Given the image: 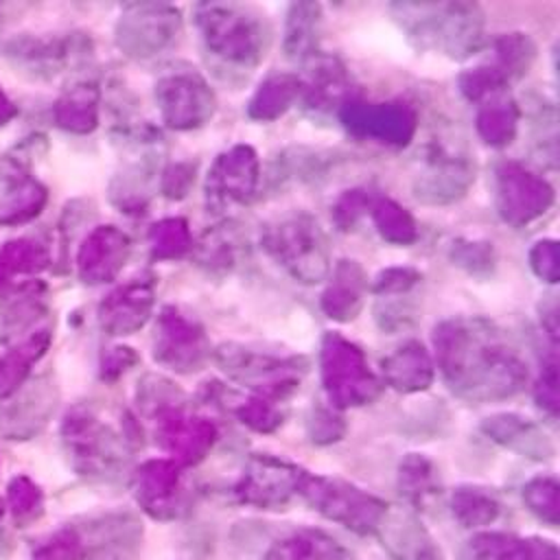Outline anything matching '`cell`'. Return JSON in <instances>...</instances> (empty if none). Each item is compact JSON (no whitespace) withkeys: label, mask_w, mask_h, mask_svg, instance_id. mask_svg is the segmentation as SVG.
Instances as JSON below:
<instances>
[{"label":"cell","mask_w":560,"mask_h":560,"mask_svg":"<svg viewBox=\"0 0 560 560\" xmlns=\"http://www.w3.org/2000/svg\"><path fill=\"white\" fill-rule=\"evenodd\" d=\"M153 98L162 122L175 131L203 127L217 109V96L212 88L199 72L190 68L162 74L155 83Z\"/></svg>","instance_id":"10"},{"label":"cell","mask_w":560,"mask_h":560,"mask_svg":"<svg viewBox=\"0 0 560 560\" xmlns=\"http://www.w3.org/2000/svg\"><path fill=\"white\" fill-rule=\"evenodd\" d=\"M131 252L129 236L114 225L94 228L77 252V273L85 284L114 280Z\"/></svg>","instance_id":"19"},{"label":"cell","mask_w":560,"mask_h":560,"mask_svg":"<svg viewBox=\"0 0 560 560\" xmlns=\"http://www.w3.org/2000/svg\"><path fill=\"white\" fill-rule=\"evenodd\" d=\"M55 122L70 133H90L98 125V88L79 83L68 88L52 107Z\"/></svg>","instance_id":"31"},{"label":"cell","mask_w":560,"mask_h":560,"mask_svg":"<svg viewBox=\"0 0 560 560\" xmlns=\"http://www.w3.org/2000/svg\"><path fill=\"white\" fill-rule=\"evenodd\" d=\"M453 265L462 267L470 276H490L494 271V249L488 241L457 238L448 252Z\"/></svg>","instance_id":"41"},{"label":"cell","mask_w":560,"mask_h":560,"mask_svg":"<svg viewBox=\"0 0 560 560\" xmlns=\"http://www.w3.org/2000/svg\"><path fill=\"white\" fill-rule=\"evenodd\" d=\"M173 396L158 405L160 435L164 444L186 462L199 459L214 440V427L201 418H186L171 405Z\"/></svg>","instance_id":"22"},{"label":"cell","mask_w":560,"mask_h":560,"mask_svg":"<svg viewBox=\"0 0 560 560\" xmlns=\"http://www.w3.org/2000/svg\"><path fill=\"white\" fill-rule=\"evenodd\" d=\"M322 7L317 2H293L287 11L282 50L287 59L304 63L319 52Z\"/></svg>","instance_id":"26"},{"label":"cell","mask_w":560,"mask_h":560,"mask_svg":"<svg viewBox=\"0 0 560 560\" xmlns=\"http://www.w3.org/2000/svg\"><path fill=\"white\" fill-rule=\"evenodd\" d=\"M149 245L153 260H173L192 252V236L188 223L179 217L162 219L149 230Z\"/></svg>","instance_id":"38"},{"label":"cell","mask_w":560,"mask_h":560,"mask_svg":"<svg viewBox=\"0 0 560 560\" xmlns=\"http://www.w3.org/2000/svg\"><path fill=\"white\" fill-rule=\"evenodd\" d=\"M212 359L228 378L256 389L271 402L293 394L308 368L304 357H278L243 343H221L212 350Z\"/></svg>","instance_id":"6"},{"label":"cell","mask_w":560,"mask_h":560,"mask_svg":"<svg viewBox=\"0 0 560 560\" xmlns=\"http://www.w3.org/2000/svg\"><path fill=\"white\" fill-rule=\"evenodd\" d=\"M50 254L44 243L33 238H18L0 249V291L7 289L18 276H33L48 267Z\"/></svg>","instance_id":"36"},{"label":"cell","mask_w":560,"mask_h":560,"mask_svg":"<svg viewBox=\"0 0 560 560\" xmlns=\"http://www.w3.org/2000/svg\"><path fill=\"white\" fill-rule=\"evenodd\" d=\"M383 378L396 392H422L433 381V361L422 343L407 341L381 361Z\"/></svg>","instance_id":"24"},{"label":"cell","mask_w":560,"mask_h":560,"mask_svg":"<svg viewBox=\"0 0 560 560\" xmlns=\"http://www.w3.org/2000/svg\"><path fill=\"white\" fill-rule=\"evenodd\" d=\"M46 287L42 282L28 280L13 289L11 298L2 306V326L7 332L15 335L28 326H33L37 319L46 313Z\"/></svg>","instance_id":"35"},{"label":"cell","mask_w":560,"mask_h":560,"mask_svg":"<svg viewBox=\"0 0 560 560\" xmlns=\"http://www.w3.org/2000/svg\"><path fill=\"white\" fill-rule=\"evenodd\" d=\"M527 501L532 503V508L536 510L538 505H545V510H549L551 514H556V494H558V486L553 479H536L527 486L525 490Z\"/></svg>","instance_id":"51"},{"label":"cell","mask_w":560,"mask_h":560,"mask_svg":"<svg viewBox=\"0 0 560 560\" xmlns=\"http://www.w3.org/2000/svg\"><path fill=\"white\" fill-rule=\"evenodd\" d=\"M300 490L328 516L341 518L346 523H357L359 518L363 523H374L383 512V505L376 499L339 481L302 477Z\"/></svg>","instance_id":"21"},{"label":"cell","mask_w":560,"mask_h":560,"mask_svg":"<svg viewBox=\"0 0 560 560\" xmlns=\"http://www.w3.org/2000/svg\"><path fill=\"white\" fill-rule=\"evenodd\" d=\"M195 182V164L192 162H175L160 177V190L168 199H182L188 195Z\"/></svg>","instance_id":"46"},{"label":"cell","mask_w":560,"mask_h":560,"mask_svg":"<svg viewBox=\"0 0 560 560\" xmlns=\"http://www.w3.org/2000/svg\"><path fill=\"white\" fill-rule=\"evenodd\" d=\"M457 512H475L472 514V523L477 521H490L497 514V503L481 494V492H472V490H462L457 492V503H455Z\"/></svg>","instance_id":"49"},{"label":"cell","mask_w":560,"mask_h":560,"mask_svg":"<svg viewBox=\"0 0 560 560\" xmlns=\"http://www.w3.org/2000/svg\"><path fill=\"white\" fill-rule=\"evenodd\" d=\"M133 361H136V354L131 352V348H112V350L103 357V376H118V374L125 372Z\"/></svg>","instance_id":"52"},{"label":"cell","mask_w":560,"mask_h":560,"mask_svg":"<svg viewBox=\"0 0 560 560\" xmlns=\"http://www.w3.org/2000/svg\"><path fill=\"white\" fill-rule=\"evenodd\" d=\"M370 214L383 241L402 247L418 238V225L413 217L394 199H374Z\"/></svg>","instance_id":"37"},{"label":"cell","mask_w":560,"mask_h":560,"mask_svg":"<svg viewBox=\"0 0 560 560\" xmlns=\"http://www.w3.org/2000/svg\"><path fill=\"white\" fill-rule=\"evenodd\" d=\"M122 140L131 149V158L112 177L109 201L125 214H142L160 177L162 138L153 127L142 125L127 127Z\"/></svg>","instance_id":"7"},{"label":"cell","mask_w":560,"mask_h":560,"mask_svg":"<svg viewBox=\"0 0 560 560\" xmlns=\"http://www.w3.org/2000/svg\"><path fill=\"white\" fill-rule=\"evenodd\" d=\"M483 429L490 438H494L503 446H510L518 453H525L538 459L549 457L551 453V444L547 435L523 416L497 413L483 422Z\"/></svg>","instance_id":"29"},{"label":"cell","mask_w":560,"mask_h":560,"mask_svg":"<svg viewBox=\"0 0 560 560\" xmlns=\"http://www.w3.org/2000/svg\"><path fill=\"white\" fill-rule=\"evenodd\" d=\"M177 488V468L168 462H149L138 470V497L147 505L166 501Z\"/></svg>","instance_id":"40"},{"label":"cell","mask_w":560,"mask_h":560,"mask_svg":"<svg viewBox=\"0 0 560 560\" xmlns=\"http://www.w3.org/2000/svg\"><path fill=\"white\" fill-rule=\"evenodd\" d=\"M238 418L256 431H271L280 424V413L267 398H252L238 407Z\"/></svg>","instance_id":"47"},{"label":"cell","mask_w":560,"mask_h":560,"mask_svg":"<svg viewBox=\"0 0 560 560\" xmlns=\"http://www.w3.org/2000/svg\"><path fill=\"white\" fill-rule=\"evenodd\" d=\"M243 252L245 238L238 225L221 223L203 232V236L195 245V260L210 273H225L238 265Z\"/></svg>","instance_id":"27"},{"label":"cell","mask_w":560,"mask_h":560,"mask_svg":"<svg viewBox=\"0 0 560 560\" xmlns=\"http://www.w3.org/2000/svg\"><path fill=\"white\" fill-rule=\"evenodd\" d=\"M46 188L24 175L7 186L0 197V225H20L35 219L46 206Z\"/></svg>","instance_id":"34"},{"label":"cell","mask_w":560,"mask_h":560,"mask_svg":"<svg viewBox=\"0 0 560 560\" xmlns=\"http://www.w3.org/2000/svg\"><path fill=\"white\" fill-rule=\"evenodd\" d=\"M534 394H536V402L542 409H547L549 413H556V409H558V374H556V361L553 359L545 365V370H542V374L536 383Z\"/></svg>","instance_id":"50"},{"label":"cell","mask_w":560,"mask_h":560,"mask_svg":"<svg viewBox=\"0 0 560 560\" xmlns=\"http://www.w3.org/2000/svg\"><path fill=\"white\" fill-rule=\"evenodd\" d=\"M400 479L405 481L407 492L424 494V492H429L427 488H431V483H433V470H431L429 462H424L422 457H409L400 466Z\"/></svg>","instance_id":"48"},{"label":"cell","mask_w":560,"mask_h":560,"mask_svg":"<svg viewBox=\"0 0 560 560\" xmlns=\"http://www.w3.org/2000/svg\"><path fill=\"white\" fill-rule=\"evenodd\" d=\"M422 273L411 267H387L383 269L374 282L372 291L374 295H398V293H413V289L420 284Z\"/></svg>","instance_id":"43"},{"label":"cell","mask_w":560,"mask_h":560,"mask_svg":"<svg viewBox=\"0 0 560 560\" xmlns=\"http://www.w3.org/2000/svg\"><path fill=\"white\" fill-rule=\"evenodd\" d=\"M48 346L50 330L39 328L0 354V398L15 394L24 385L31 368L46 354Z\"/></svg>","instance_id":"28"},{"label":"cell","mask_w":560,"mask_h":560,"mask_svg":"<svg viewBox=\"0 0 560 560\" xmlns=\"http://www.w3.org/2000/svg\"><path fill=\"white\" fill-rule=\"evenodd\" d=\"M210 357L203 328L175 306H164L158 315L153 337V359L182 374L197 372Z\"/></svg>","instance_id":"14"},{"label":"cell","mask_w":560,"mask_h":560,"mask_svg":"<svg viewBox=\"0 0 560 560\" xmlns=\"http://www.w3.org/2000/svg\"><path fill=\"white\" fill-rule=\"evenodd\" d=\"M300 77L293 72L269 74L252 94L247 103V116L252 120L269 122L280 118L300 98Z\"/></svg>","instance_id":"30"},{"label":"cell","mask_w":560,"mask_h":560,"mask_svg":"<svg viewBox=\"0 0 560 560\" xmlns=\"http://www.w3.org/2000/svg\"><path fill=\"white\" fill-rule=\"evenodd\" d=\"M61 435L79 472L107 475L120 464L122 448L116 435L88 409H72L63 420Z\"/></svg>","instance_id":"15"},{"label":"cell","mask_w":560,"mask_h":560,"mask_svg":"<svg viewBox=\"0 0 560 560\" xmlns=\"http://www.w3.org/2000/svg\"><path fill=\"white\" fill-rule=\"evenodd\" d=\"M433 346L446 385L466 400L510 398L527 381L525 361L483 317L444 319L433 330Z\"/></svg>","instance_id":"1"},{"label":"cell","mask_w":560,"mask_h":560,"mask_svg":"<svg viewBox=\"0 0 560 560\" xmlns=\"http://www.w3.org/2000/svg\"><path fill=\"white\" fill-rule=\"evenodd\" d=\"M416 319H418V304L411 298V293L376 298L374 322L383 332H387V335L400 332V330L413 326Z\"/></svg>","instance_id":"39"},{"label":"cell","mask_w":560,"mask_h":560,"mask_svg":"<svg viewBox=\"0 0 560 560\" xmlns=\"http://www.w3.org/2000/svg\"><path fill=\"white\" fill-rule=\"evenodd\" d=\"M368 278L359 262L341 260L332 269V278L322 293V311L335 322H350L363 308Z\"/></svg>","instance_id":"23"},{"label":"cell","mask_w":560,"mask_h":560,"mask_svg":"<svg viewBox=\"0 0 560 560\" xmlns=\"http://www.w3.org/2000/svg\"><path fill=\"white\" fill-rule=\"evenodd\" d=\"M155 304V278L151 273H140L125 284L116 287L98 304V324L107 335L122 337L140 330Z\"/></svg>","instance_id":"16"},{"label":"cell","mask_w":560,"mask_h":560,"mask_svg":"<svg viewBox=\"0 0 560 560\" xmlns=\"http://www.w3.org/2000/svg\"><path fill=\"white\" fill-rule=\"evenodd\" d=\"M389 13L418 50L464 61L486 44V18L475 2H394Z\"/></svg>","instance_id":"3"},{"label":"cell","mask_w":560,"mask_h":560,"mask_svg":"<svg viewBox=\"0 0 560 560\" xmlns=\"http://www.w3.org/2000/svg\"><path fill=\"white\" fill-rule=\"evenodd\" d=\"M300 475L295 468L287 466L284 462L271 457H254L245 477L241 492L249 501L269 503V501H284L291 490L300 488Z\"/></svg>","instance_id":"25"},{"label":"cell","mask_w":560,"mask_h":560,"mask_svg":"<svg viewBox=\"0 0 560 560\" xmlns=\"http://www.w3.org/2000/svg\"><path fill=\"white\" fill-rule=\"evenodd\" d=\"M260 182L258 155L247 144H234L219 153L206 177V206L223 212L232 206H245L256 195Z\"/></svg>","instance_id":"13"},{"label":"cell","mask_w":560,"mask_h":560,"mask_svg":"<svg viewBox=\"0 0 560 560\" xmlns=\"http://www.w3.org/2000/svg\"><path fill=\"white\" fill-rule=\"evenodd\" d=\"M536 57V46L525 33H505L499 35L490 46V57L486 61L488 68H492L505 85L527 74L532 61Z\"/></svg>","instance_id":"32"},{"label":"cell","mask_w":560,"mask_h":560,"mask_svg":"<svg viewBox=\"0 0 560 560\" xmlns=\"http://www.w3.org/2000/svg\"><path fill=\"white\" fill-rule=\"evenodd\" d=\"M311 424H313L311 435H315L317 440H322V438H326V440H337V438L341 435V431H343L339 418H335V416L328 413V411H317L315 418L311 420ZM315 438H313V440H315Z\"/></svg>","instance_id":"53"},{"label":"cell","mask_w":560,"mask_h":560,"mask_svg":"<svg viewBox=\"0 0 560 560\" xmlns=\"http://www.w3.org/2000/svg\"><path fill=\"white\" fill-rule=\"evenodd\" d=\"M203 55L221 79H247L265 59L271 31L254 7L201 2L192 9Z\"/></svg>","instance_id":"2"},{"label":"cell","mask_w":560,"mask_h":560,"mask_svg":"<svg viewBox=\"0 0 560 560\" xmlns=\"http://www.w3.org/2000/svg\"><path fill=\"white\" fill-rule=\"evenodd\" d=\"M337 116L348 133L387 147H405L418 129L416 109L402 101L365 103L350 98Z\"/></svg>","instance_id":"12"},{"label":"cell","mask_w":560,"mask_h":560,"mask_svg":"<svg viewBox=\"0 0 560 560\" xmlns=\"http://www.w3.org/2000/svg\"><path fill=\"white\" fill-rule=\"evenodd\" d=\"M9 505L18 521H31L35 514H39L42 492L31 479L15 477L9 486Z\"/></svg>","instance_id":"44"},{"label":"cell","mask_w":560,"mask_h":560,"mask_svg":"<svg viewBox=\"0 0 560 560\" xmlns=\"http://www.w3.org/2000/svg\"><path fill=\"white\" fill-rule=\"evenodd\" d=\"M553 203L549 182L518 162H501L494 171V206L499 217L523 228L540 219Z\"/></svg>","instance_id":"11"},{"label":"cell","mask_w":560,"mask_h":560,"mask_svg":"<svg viewBox=\"0 0 560 560\" xmlns=\"http://www.w3.org/2000/svg\"><path fill=\"white\" fill-rule=\"evenodd\" d=\"M182 33V13L166 2L125 4L114 39L120 52L133 61H151L171 50Z\"/></svg>","instance_id":"8"},{"label":"cell","mask_w":560,"mask_h":560,"mask_svg":"<svg viewBox=\"0 0 560 560\" xmlns=\"http://www.w3.org/2000/svg\"><path fill=\"white\" fill-rule=\"evenodd\" d=\"M0 514H2V503H0Z\"/></svg>","instance_id":"55"},{"label":"cell","mask_w":560,"mask_h":560,"mask_svg":"<svg viewBox=\"0 0 560 560\" xmlns=\"http://www.w3.org/2000/svg\"><path fill=\"white\" fill-rule=\"evenodd\" d=\"M9 57L35 77H52L66 66L77 63L90 55V39L83 35L66 37H31L22 35L9 44Z\"/></svg>","instance_id":"17"},{"label":"cell","mask_w":560,"mask_h":560,"mask_svg":"<svg viewBox=\"0 0 560 560\" xmlns=\"http://www.w3.org/2000/svg\"><path fill=\"white\" fill-rule=\"evenodd\" d=\"M306 77H300L302 105L315 114L339 112L350 101V77L341 61L330 55L317 52L304 61Z\"/></svg>","instance_id":"20"},{"label":"cell","mask_w":560,"mask_h":560,"mask_svg":"<svg viewBox=\"0 0 560 560\" xmlns=\"http://www.w3.org/2000/svg\"><path fill=\"white\" fill-rule=\"evenodd\" d=\"M475 175L477 166L466 142L455 131H438L424 144L411 190L420 203L446 206L468 192Z\"/></svg>","instance_id":"5"},{"label":"cell","mask_w":560,"mask_h":560,"mask_svg":"<svg viewBox=\"0 0 560 560\" xmlns=\"http://www.w3.org/2000/svg\"><path fill=\"white\" fill-rule=\"evenodd\" d=\"M260 247L300 284H319L330 273L328 236L308 212H291L260 225Z\"/></svg>","instance_id":"4"},{"label":"cell","mask_w":560,"mask_h":560,"mask_svg":"<svg viewBox=\"0 0 560 560\" xmlns=\"http://www.w3.org/2000/svg\"><path fill=\"white\" fill-rule=\"evenodd\" d=\"M518 118L521 109L512 98L492 96L483 101L477 112V133L486 144L501 149L514 140Z\"/></svg>","instance_id":"33"},{"label":"cell","mask_w":560,"mask_h":560,"mask_svg":"<svg viewBox=\"0 0 560 560\" xmlns=\"http://www.w3.org/2000/svg\"><path fill=\"white\" fill-rule=\"evenodd\" d=\"M55 400L57 392L48 378L42 376L33 383H24L0 409V433L11 440L33 438L50 418Z\"/></svg>","instance_id":"18"},{"label":"cell","mask_w":560,"mask_h":560,"mask_svg":"<svg viewBox=\"0 0 560 560\" xmlns=\"http://www.w3.org/2000/svg\"><path fill=\"white\" fill-rule=\"evenodd\" d=\"M529 267L542 282H558L560 273V256H558V243L551 238L534 243L529 249Z\"/></svg>","instance_id":"45"},{"label":"cell","mask_w":560,"mask_h":560,"mask_svg":"<svg viewBox=\"0 0 560 560\" xmlns=\"http://www.w3.org/2000/svg\"><path fill=\"white\" fill-rule=\"evenodd\" d=\"M372 203H374V197L368 190L363 188L346 190L332 208V221L341 230H352L370 212Z\"/></svg>","instance_id":"42"},{"label":"cell","mask_w":560,"mask_h":560,"mask_svg":"<svg viewBox=\"0 0 560 560\" xmlns=\"http://www.w3.org/2000/svg\"><path fill=\"white\" fill-rule=\"evenodd\" d=\"M15 116V105L9 101V96L0 90V127L9 122Z\"/></svg>","instance_id":"54"},{"label":"cell","mask_w":560,"mask_h":560,"mask_svg":"<svg viewBox=\"0 0 560 560\" xmlns=\"http://www.w3.org/2000/svg\"><path fill=\"white\" fill-rule=\"evenodd\" d=\"M319 368L324 389L337 407L370 402L378 389V378L368 370L365 354L359 346L337 332H326L319 348Z\"/></svg>","instance_id":"9"}]
</instances>
